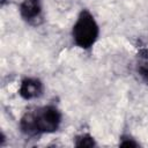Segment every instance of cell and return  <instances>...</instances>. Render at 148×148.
<instances>
[{
  "label": "cell",
  "mask_w": 148,
  "mask_h": 148,
  "mask_svg": "<svg viewBox=\"0 0 148 148\" xmlns=\"http://www.w3.org/2000/svg\"><path fill=\"white\" fill-rule=\"evenodd\" d=\"M61 112L54 105H45L25 111L20 120L21 132L29 136L50 134L61 125Z\"/></svg>",
  "instance_id": "cell-1"
},
{
  "label": "cell",
  "mask_w": 148,
  "mask_h": 148,
  "mask_svg": "<svg viewBox=\"0 0 148 148\" xmlns=\"http://www.w3.org/2000/svg\"><path fill=\"white\" fill-rule=\"evenodd\" d=\"M98 36L99 28L94 15L87 9L81 10L72 29L74 44L80 49L89 50L95 45Z\"/></svg>",
  "instance_id": "cell-2"
},
{
  "label": "cell",
  "mask_w": 148,
  "mask_h": 148,
  "mask_svg": "<svg viewBox=\"0 0 148 148\" xmlns=\"http://www.w3.org/2000/svg\"><path fill=\"white\" fill-rule=\"evenodd\" d=\"M20 15L30 25H39L43 22L42 0H22L20 3Z\"/></svg>",
  "instance_id": "cell-3"
},
{
  "label": "cell",
  "mask_w": 148,
  "mask_h": 148,
  "mask_svg": "<svg viewBox=\"0 0 148 148\" xmlns=\"http://www.w3.org/2000/svg\"><path fill=\"white\" fill-rule=\"evenodd\" d=\"M43 91H44V84L37 77L23 79L18 88V95L25 101L40 97L43 95Z\"/></svg>",
  "instance_id": "cell-4"
},
{
  "label": "cell",
  "mask_w": 148,
  "mask_h": 148,
  "mask_svg": "<svg viewBox=\"0 0 148 148\" xmlns=\"http://www.w3.org/2000/svg\"><path fill=\"white\" fill-rule=\"evenodd\" d=\"M136 72L140 77L148 84V50L141 47L136 54Z\"/></svg>",
  "instance_id": "cell-5"
},
{
  "label": "cell",
  "mask_w": 148,
  "mask_h": 148,
  "mask_svg": "<svg viewBox=\"0 0 148 148\" xmlns=\"http://www.w3.org/2000/svg\"><path fill=\"white\" fill-rule=\"evenodd\" d=\"M74 145L76 147H94V146H96V142L90 134L83 133V134H80L75 138Z\"/></svg>",
  "instance_id": "cell-6"
},
{
  "label": "cell",
  "mask_w": 148,
  "mask_h": 148,
  "mask_svg": "<svg viewBox=\"0 0 148 148\" xmlns=\"http://www.w3.org/2000/svg\"><path fill=\"white\" fill-rule=\"evenodd\" d=\"M119 145L121 147H138L139 146V143L134 139L130 138L128 135L127 136H121V141L119 142Z\"/></svg>",
  "instance_id": "cell-7"
},
{
  "label": "cell",
  "mask_w": 148,
  "mask_h": 148,
  "mask_svg": "<svg viewBox=\"0 0 148 148\" xmlns=\"http://www.w3.org/2000/svg\"><path fill=\"white\" fill-rule=\"evenodd\" d=\"M6 1H7V0H1V3H2V5H3V3H5V2H6Z\"/></svg>",
  "instance_id": "cell-8"
}]
</instances>
